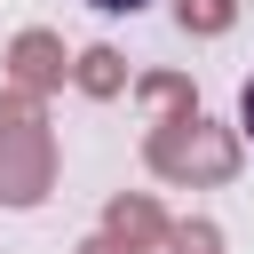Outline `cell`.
<instances>
[{
  "mask_svg": "<svg viewBox=\"0 0 254 254\" xmlns=\"http://www.w3.org/2000/svg\"><path fill=\"white\" fill-rule=\"evenodd\" d=\"M48 190H56L48 103L24 95V87H0V206L8 214H32V206H48Z\"/></svg>",
  "mask_w": 254,
  "mask_h": 254,
  "instance_id": "1",
  "label": "cell"
},
{
  "mask_svg": "<svg viewBox=\"0 0 254 254\" xmlns=\"http://www.w3.org/2000/svg\"><path fill=\"white\" fill-rule=\"evenodd\" d=\"M143 167L159 183H175V190H214V183H230L246 167V143H238V127H222L206 111L198 119H159L143 135Z\"/></svg>",
  "mask_w": 254,
  "mask_h": 254,
  "instance_id": "2",
  "label": "cell"
},
{
  "mask_svg": "<svg viewBox=\"0 0 254 254\" xmlns=\"http://www.w3.org/2000/svg\"><path fill=\"white\" fill-rule=\"evenodd\" d=\"M71 79V48H64V32H48V24H24L16 40H8V56H0V87H24V95H56Z\"/></svg>",
  "mask_w": 254,
  "mask_h": 254,
  "instance_id": "3",
  "label": "cell"
},
{
  "mask_svg": "<svg viewBox=\"0 0 254 254\" xmlns=\"http://www.w3.org/2000/svg\"><path fill=\"white\" fill-rule=\"evenodd\" d=\"M167 230H175V214H167L151 190H111V198H103V238H119L127 254H159Z\"/></svg>",
  "mask_w": 254,
  "mask_h": 254,
  "instance_id": "4",
  "label": "cell"
},
{
  "mask_svg": "<svg viewBox=\"0 0 254 254\" xmlns=\"http://www.w3.org/2000/svg\"><path fill=\"white\" fill-rule=\"evenodd\" d=\"M71 87H79L87 103H111V95H127L135 79H127V56H119L111 40H87V48L71 56Z\"/></svg>",
  "mask_w": 254,
  "mask_h": 254,
  "instance_id": "5",
  "label": "cell"
},
{
  "mask_svg": "<svg viewBox=\"0 0 254 254\" xmlns=\"http://www.w3.org/2000/svg\"><path fill=\"white\" fill-rule=\"evenodd\" d=\"M127 95L151 111V127H159V119H198V87H190V71H135Z\"/></svg>",
  "mask_w": 254,
  "mask_h": 254,
  "instance_id": "6",
  "label": "cell"
},
{
  "mask_svg": "<svg viewBox=\"0 0 254 254\" xmlns=\"http://www.w3.org/2000/svg\"><path fill=\"white\" fill-rule=\"evenodd\" d=\"M238 24V0H175V32L183 40H222Z\"/></svg>",
  "mask_w": 254,
  "mask_h": 254,
  "instance_id": "7",
  "label": "cell"
},
{
  "mask_svg": "<svg viewBox=\"0 0 254 254\" xmlns=\"http://www.w3.org/2000/svg\"><path fill=\"white\" fill-rule=\"evenodd\" d=\"M159 254H222V222L190 214V222H175V230H167V246H159Z\"/></svg>",
  "mask_w": 254,
  "mask_h": 254,
  "instance_id": "8",
  "label": "cell"
},
{
  "mask_svg": "<svg viewBox=\"0 0 254 254\" xmlns=\"http://www.w3.org/2000/svg\"><path fill=\"white\" fill-rule=\"evenodd\" d=\"M238 143H254V79L238 87Z\"/></svg>",
  "mask_w": 254,
  "mask_h": 254,
  "instance_id": "9",
  "label": "cell"
},
{
  "mask_svg": "<svg viewBox=\"0 0 254 254\" xmlns=\"http://www.w3.org/2000/svg\"><path fill=\"white\" fill-rule=\"evenodd\" d=\"M71 254H127V246H119V238H103V230H87V238H79Z\"/></svg>",
  "mask_w": 254,
  "mask_h": 254,
  "instance_id": "10",
  "label": "cell"
},
{
  "mask_svg": "<svg viewBox=\"0 0 254 254\" xmlns=\"http://www.w3.org/2000/svg\"><path fill=\"white\" fill-rule=\"evenodd\" d=\"M87 8H103V16H135V8H151V0H87Z\"/></svg>",
  "mask_w": 254,
  "mask_h": 254,
  "instance_id": "11",
  "label": "cell"
}]
</instances>
